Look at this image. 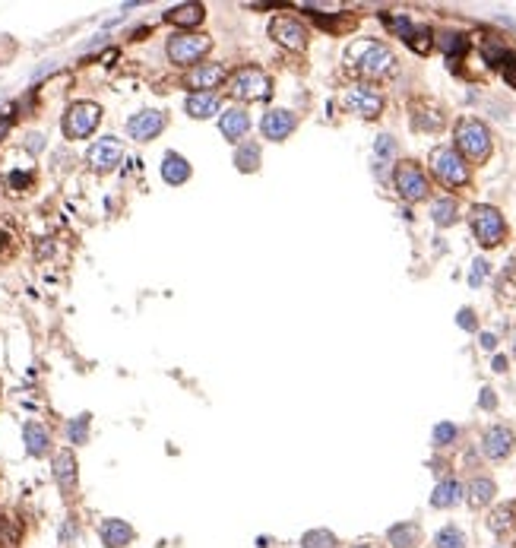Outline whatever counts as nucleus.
Returning <instances> with one entry per match:
<instances>
[{
    "instance_id": "1a4fd4ad",
    "label": "nucleus",
    "mask_w": 516,
    "mask_h": 548,
    "mask_svg": "<svg viewBox=\"0 0 516 548\" xmlns=\"http://www.w3.org/2000/svg\"><path fill=\"white\" fill-rule=\"evenodd\" d=\"M396 191H400L402 200H409V203L427 197V178L421 175V168L415 162H402L400 168H396Z\"/></svg>"
},
{
    "instance_id": "a18cd8bd",
    "label": "nucleus",
    "mask_w": 516,
    "mask_h": 548,
    "mask_svg": "<svg viewBox=\"0 0 516 548\" xmlns=\"http://www.w3.org/2000/svg\"><path fill=\"white\" fill-rule=\"evenodd\" d=\"M7 131H10V117H0V140L7 137Z\"/></svg>"
},
{
    "instance_id": "ea45409f",
    "label": "nucleus",
    "mask_w": 516,
    "mask_h": 548,
    "mask_svg": "<svg viewBox=\"0 0 516 548\" xmlns=\"http://www.w3.org/2000/svg\"><path fill=\"white\" fill-rule=\"evenodd\" d=\"M503 76H507L510 86H516V61H510L507 67H503Z\"/></svg>"
},
{
    "instance_id": "bb28decb",
    "label": "nucleus",
    "mask_w": 516,
    "mask_h": 548,
    "mask_svg": "<svg viewBox=\"0 0 516 548\" xmlns=\"http://www.w3.org/2000/svg\"><path fill=\"white\" fill-rule=\"evenodd\" d=\"M431 216H434L437 225H450V222L456 219V200H450V197L434 200V203H431Z\"/></svg>"
},
{
    "instance_id": "423d86ee",
    "label": "nucleus",
    "mask_w": 516,
    "mask_h": 548,
    "mask_svg": "<svg viewBox=\"0 0 516 548\" xmlns=\"http://www.w3.org/2000/svg\"><path fill=\"white\" fill-rule=\"evenodd\" d=\"M102 121V108L96 102H73L63 114V133L67 140H86Z\"/></svg>"
},
{
    "instance_id": "f8f14e48",
    "label": "nucleus",
    "mask_w": 516,
    "mask_h": 548,
    "mask_svg": "<svg viewBox=\"0 0 516 548\" xmlns=\"http://www.w3.org/2000/svg\"><path fill=\"white\" fill-rule=\"evenodd\" d=\"M162 131H165V114H162V111H152V108L139 111V114H133L130 121H127V133H130L137 143H146V140L158 137Z\"/></svg>"
},
{
    "instance_id": "b1692460",
    "label": "nucleus",
    "mask_w": 516,
    "mask_h": 548,
    "mask_svg": "<svg viewBox=\"0 0 516 548\" xmlns=\"http://www.w3.org/2000/svg\"><path fill=\"white\" fill-rule=\"evenodd\" d=\"M22 438H26V450L32 453V457H45V453H48L51 438H48V431H45L38 422H29L26 431H22Z\"/></svg>"
},
{
    "instance_id": "7c9ffc66",
    "label": "nucleus",
    "mask_w": 516,
    "mask_h": 548,
    "mask_svg": "<svg viewBox=\"0 0 516 548\" xmlns=\"http://www.w3.org/2000/svg\"><path fill=\"white\" fill-rule=\"evenodd\" d=\"M20 535H22L20 523L0 514V545H3V548H16V545H20Z\"/></svg>"
},
{
    "instance_id": "9d476101",
    "label": "nucleus",
    "mask_w": 516,
    "mask_h": 548,
    "mask_svg": "<svg viewBox=\"0 0 516 548\" xmlns=\"http://www.w3.org/2000/svg\"><path fill=\"white\" fill-rule=\"evenodd\" d=\"M269 32H273V38L289 51H301L304 45H308V29L298 20H291V16H275Z\"/></svg>"
},
{
    "instance_id": "473e14b6",
    "label": "nucleus",
    "mask_w": 516,
    "mask_h": 548,
    "mask_svg": "<svg viewBox=\"0 0 516 548\" xmlns=\"http://www.w3.org/2000/svg\"><path fill=\"white\" fill-rule=\"evenodd\" d=\"M510 517H513V508H497L494 514H491L488 526L494 529V533H503V529H507L510 523H513V520H510Z\"/></svg>"
},
{
    "instance_id": "f03ea898",
    "label": "nucleus",
    "mask_w": 516,
    "mask_h": 548,
    "mask_svg": "<svg viewBox=\"0 0 516 548\" xmlns=\"http://www.w3.org/2000/svg\"><path fill=\"white\" fill-rule=\"evenodd\" d=\"M349 61L365 76H384L393 70V54L380 41H358V45L349 51Z\"/></svg>"
},
{
    "instance_id": "a19ab883",
    "label": "nucleus",
    "mask_w": 516,
    "mask_h": 548,
    "mask_svg": "<svg viewBox=\"0 0 516 548\" xmlns=\"http://www.w3.org/2000/svg\"><path fill=\"white\" fill-rule=\"evenodd\" d=\"M45 146V137H38V133H32V137H29V149L32 152H38Z\"/></svg>"
},
{
    "instance_id": "f3484780",
    "label": "nucleus",
    "mask_w": 516,
    "mask_h": 548,
    "mask_svg": "<svg viewBox=\"0 0 516 548\" xmlns=\"http://www.w3.org/2000/svg\"><path fill=\"white\" fill-rule=\"evenodd\" d=\"M184 108H187V114H190V117H197V121H206V117L219 114L222 98L215 96V92H193V96H187Z\"/></svg>"
},
{
    "instance_id": "49530a36",
    "label": "nucleus",
    "mask_w": 516,
    "mask_h": 548,
    "mask_svg": "<svg viewBox=\"0 0 516 548\" xmlns=\"http://www.w3.org/2000/svg\"><path fill=\"white\" fill-rule=\"evenodd\" d=\"M358 548H365V545H358Z\"/></svg>"
},
{
    "instance_id": "4468645a",
    "label": "nucleus",
    "mask_w": 516,
    "mask_h": 548,
    "mask_svg": "<svg viewBox=\"0 0 516 548\" xmlns=\"http://www.w3.org/2000/svg\"><path fill=\"white\" fill-rule=\"evenodd\" d=\"M482 450H485V457H491V459H503L510 450H513V431L503 428V425L488 428L485 438H482Z\"/></svg>"
},
{
    "instance_id": "a878e982",
    "label": "nucleus",
    "mask_w": 516,
    "mask_h": 548,
    "mask_svg": "<svg viewBox=\"0 0 516 548\" xmlns=\"http://www.w3.org/2000/svg\"><path fill=\"white\" fill-rule=\"evenodd\" d=\"M494 482L491 479H472V485H469V504L472 508H482V504H491V498H494Z\"/></svg>"
},
{
    "instance_id": "5701e85b",
    "label": "nucleus",
    "mask_w": 516,
    "mask_h": 548,
    "mask_svg": "<svg viewBox=\"0 0 516 548\" xmlns=\"http://www.w3.org/2000/svg\"><path fill=\"white\" fill-rule=\"evenodd\" d=\"M234 165H238V172H257L260 168V143L254 140H244L238 149H234Z\"/></svg>"
},
{
    "instance_id": "79ce46f5",
    "label": "nucleus",
    "mask_w": 516,
    "mask_h": 548,
    "mask_svg": "<svg viewBox=\"0 0 516 548\" xmlns=\"http://www.w3.org/2000/svg\"><path fill=\"white\" fill-rule=\"evenodd\" d=\"M29 181H32L29 175H10V184H13V187H26Z\"/></svg>"
},
{
    "instance_id": "c03bdc74",
    "label": "nucleus",
    "mask_w": 516,
    "mask_h": 548,
    "mask_svg": "<svg viewBox=\"0 0 516 548\" xmlns=\"http://www.w3.org/2000/svg\"><path fill=\"white\" fill-rule=\"evenodd\" d=\"M491 368H494V371H507V358H503V355H497V358H494V364H491Z\"/></svg>"
},
{
    "instance_id": "72a5a7b5",
    "label": "nucleus",
    "mask_w": 516,
    "mask_h": 548,
    "mask_svg": "<svg viewBox=\"0 0 516 548\" xmlns=\"http://www.w3.org/2000/svg\"><path fill=\"white\" fill-rule=\"evenodd\" d=\"M456 440V425H450V422H441V425L434 428V444L437 447H447Z\"/></svg>"
},
{
    "instance_id": "a211bd4d",
    "label": "nucleus",
    "mask_w": 516,
    "mask_h": 548,
    "mask_svg": "<svg viewBox=\"0 0 516 548\" xmlns=\"http://www.w3.org/2000/svg\"><path fill=\"white\" fill-rule=\"evenodd\" d=\"M98 533L108 548H127L133 542V526L127 520H105Z\"/></svg>"
},
{
    "instance_id": "412c9836",
    "label": "nucleus",
    "mask_w": 516,
    "mask_h": 548,
    "mask_svg": "<svg viewBox=\"0 0 516 548\" xmlns=\"http://www.w3.org/2000/svg\"><path fill=\"white\" fill-rule=\"evenodd\" d=\"M165 20L172 26H181V29H193L203 22V3H181V7L168 10Z\"/></svg>"
},
{
    "instance_id": "de8ad7c7",
    "label": "nucleus",
    "mask_w": 516,
    "mask_h": 548,
    "mask_svg": "<svg viewBox=\"0 0 516 548\" xmlns=\"http://www.w3.org/2000/svg\"><path fill=\"white\" fill-rule=\"evenodd\" d=\"M513 352H516V349H513Z\"/></svg>"
},
{
    "instance_id": "9b49d317",
    "label": "nucleus",
    "mask_w": 516,
    "mask_h": 548,
    "mask_svg": "<svg viewBox=\"0 0 516 548\" xmlns=\"http://www.w3.org/2000/svg\"><path fill=\"white\" fill-rule=\"evenodd\" d=\"M345 108L351 111V114H361V117H377L380 108H384V98H380V92H374L371 86H351L349 92H345Z\"/></svg>"
},
{
    "instance_id": "58836bf2",
    "label": "nucleus",
    "mask_w": 516,
    "mask_h": 548,
    "mask_svg": "<svg viewBox=\"0 0 516 548\" xmlns=\"http://www.w3.org/2000/svg\"><path fill=\"white\" fill-rule=\"evenodd\" d=\"M478 403H482L485 409H494V403H497V399H494V390H488V387H485V390H482V399H478Z\"/></svg>"
},
{
    "instance_id": "7ed1b4c3",
    "label": "nucleus",
    "mask_w": 516,
    "mask_h": 548,
    "mask_svg": "<svg viewBox=\"0 0 516 548\" xmlns=\"http://www.w3.org/2000/svg\"><path fill=\"white\" fill-rule=\"evenodd\" d=\"M456 146H460L462 156L472 158V162H482V158H488V152H491V133H488V127H485L482 121H472V117L460 121V124H456Z\"/></svg>"
},
{
    "instance_id": "37998d69",
    "label": "nucleus",
    "mask_w": 516,
    "mask_h": 548,
    "mask_svg": "<svg viewBox=\"0 0 516 548\" xmlns=\"http://www.w3.org/2000/svg\"><path fill=\"white\" fill-rule=\"evenodd\" d=\"M482 346H485V349H494V346H497L494 333H482Z\"/></svg>"
},
{
    "instance_id": "cd10ccee",
    "label": "nucleus",
    "mask_w": 516,
    "mask_h": 548,
    "mask_svg": "<svg viewBox=\"0 0 516 548\" xmlns=\"http://www.w3.org/2000/svg\"><path fill=\"white\" fill-rule=\"evenodd\" d=\"M434 548H466V535L456 526H443L441 533L434 535Z\"/></svg>"
},
{
    "instance_id": "20e7f679",
    "label": "nucleus",
    "mask_w": 516,
    "mask_h": 548,
    "mask_svg": "<svg viewBox=\"0 0 516 548\" xmlns=\"http://www.w3.org/2000/svg\"><path fill=\"white\" fill-rule=\"evenodd\" d=\"M209 48H213V38H209V35L178 32L168 38V57H172L178 67H193Z\"/></svg>"
},
{
    "instance_id": "aec40b11",
    "label": "nucleus",
    "mask_w": 516,
    "mask_h": 548,
    "mask_svg": "<svg viewBox=\"0 0 516 548\" xmlns=\"http://www.w3.org/2000/svg\"><path fill=\"white\" fill-rule=\"evenodd\" d=\"M248 127H250V117L244 108H228L219 121V131L225 133L228 140H241L244 133H248Z\"/></svg>"
},
{
    "instance_id": "f257e3e1",
    "label": "nucleus",
    "mask_w": 516,
    "mask_h": 548,
    "mask_svg": "<svg viewBox=\"0 0 516 548\" xmlns=\"http://www.w3.org/2000/svg\"><path fill=\"white\" fill-rule=\"evenodd\" d=\"M269 92H273V82L257 67L234 70L232 80H228V96L238 98V102H260V98H269Z\"/></svg>"
},
{
    "instance_id": "f704fd0d",
    "label": "nucleus",
    "mask_w": 516,
    "mask_h": 548,
    "mask_svg": "<svg viewBox=\"0 0 516 548\" xmlns=\"http://www.w3.org/2000/svg\"><path fill=\"white\" fill-rule=\"evenodd\" d=\"M441 48L447 51L450 57H453V54H462V51H466V38H462V35H453V32H450V35H441Z\"/></svg>"
},
{
    "instance_id": "ddd939ff",
    "label": "nucleus",
    "mask_w": 516,
    "mask_h": 548,
    "mask_svg": "<svg viewBox=\"0 0 516 548\" xmlns=\"http://www.w3.org/2000/svg\"><path fill=\"white\" fill-rule=\"evenodd\" d=\"M295 114L291 111H285V108H273V111H266L263 114V121H260V131H263V137L266 140H273V143H279V140H285L291 131H295Z\"/></svg>"
},
{
    "instance_id": "2eb2a0df",
    "label": "nucleus",
    "mask_w": 516,
    "mask_h": 548,
    "mask_svg": "<svg viewBox=\"0 0 516 548\" xmlns=\"http://www.w3.org/2000/svg\"><path fill=\"white\" fill-rule=\"evenodd\" d=\"M54 482L63 494H73L76 491V457L70 450H57L54 457Z\"/></svg>"
},
{
    "instance_id": "c9c22d12",
    "label": "nucleus",
    "mask_w": 516,
    "mask_h": 548,
    "mask_svg": "<svg viewBox=\"0 0 516 548\" xmlns=\"http://www.w3.org/2000/svg\"><path fill=\"white\" fill-rule=\"evenodd\" d=\"M472 276H469V282H472V286H478V282H482L485 279V273H488V263H485V260H475L472 263Z\"/></svg>"
},
{
    "instance_id": "0eeeda50",
    "label": "nucleus",
    "mask_w": 516,
    "mask_h": 548,
    "mask_svg": "<svg viewBox=\"0 0 516 548\" xmlns=\"http://www.w3.org/2000/svg\"><path fill=\"white\" fill-rule=\"evenodd\" d=\"M469 219H472L475 235H478V241H482L485 247L501 244V238H503V216L497 213L494 206H475Z\"/></svg>"
},
{
    "instance_id": "6ab92c4d",
    "label": "nucleus",
    "mask_w": 516,
    "mask_h": 548,
    "mask_svg": "<svg viewBox=\"0 0 516 548\" xmlns=\"http://www.w3.org/2000/svg\"><path fill=\"white\" fill-rule=\"evenodd\" d=\"M162 178L174 187L184 184V181L190 178V162H187L181 152H165V158H162Z\"/></svg>"
},
{
    "instance_id": "6e6552de",
    "label": "nucleus",
    "mask_w": 516,
    "mask_h": 548,
    "mask_svg": "<svg viewBox=\"0 0 516 548\" xmlns=\"http://www.w3.org/2000/svg\"><path fill=\"white\" fill-rule=\"evenodd\" d=\"M121 158H124V146H121L117 137L96 140V143L89 146V152H86V162H89L96 172H111V168L121 165Z\"/></svg>"
},
{
    "instance_id": "4c0bfd02",
    "label": "nucleus",
    "mask_w": 516,
    "mask_h": 548,
    "mask_svg": "<svg viewBox=\"0 0 516 548\" xmlns=\"http://www.w3.org/2000/svg\"><path fill=\"white\" fill-rule=\"evenodd\" d=\"M390 152H393V140H390V137H380V140H377V156L386 158Z\"/></svg>"
},
{
    "instance_id": "c756f323",
    "label": "nucleus",
    "mask_w": 516,
    "mask_h": 548,
    "mask_svg": "<svg viewBox=\"0 0 516 548\" xmlns=\"http://www.w3.org/2000/svg\"><path fill=\"white\" fill-rule=\"evenodd\" d=\"M301 545L304 548H336V535L330 529H310V533H304Z\"/></svg>"
},
{
    "instance_id": "dca6fc26",
    "label": "nucleus",
    "mask_w": 516,
    "mask_h": 548,
    "mask_svg": "<svg viewBox=\"0 0 516 548\" xmlns=\"http://www.w3.org/2000/svg\"><path fill=\"white\" fill-rule=\"evenodd\" d=\"M222 80H225V67H219V64H200V67H193L190 73H187V86H190V89H200V92L215 89Z\"/></svg>"
},
{
    "instance_id": "c85d7f7f",
    "label": "nucleus",
    "mask_w": 516,
    "mask_h": 548,
    "mask_svg": "<svg viewBox=\"0 0 516 548\" xmlns=\"http://www.w3.org/2000/svg\"><path fill=\"white\" fill-rule=\"evenodd\" d=\"M406 45L412 51H418V54H427V51H431V29L412 26V32L406 35Z\"/></svg>"
},
{
    "instance_id": "4be33fe9",
    "label": "nucleus",
    "mask_w": 516,
    "mask_h": 548,
    "mask_svg": "<svg viewBox=\"0 0 516 548\" xmlns=\"http://www.w3.org/2000/svg\"><path fill=\"white\" fill-rule=\"evenodd\" d=\"M386 539L393 548H415L421 542V529L418 523H396V526H390Z\"/></svg>"
},
{
    "instance_id": "39448f33",
    "label": "nucleus",
    "mask_w": 516,
    "mask_h": 548,
    "mask_svg": "<svg viewBox=\"0 0 516 548\" xmlns=\"http://www.w3.org/2000/svg\"><path fill=\"white\" fill-rule=\"evenodd\" d=\"M431 172L447 187H460L469 181V165L462 162V156L456 149H450V146H437V149L431 152Z\"/></svg>"
},
{
    "instance_id": "e433bc0d",
    "label": "nucleus",
    "mask_w": 516,
    "mask_h": 548,
    "mask_svg": "<svg viewBox=\"0 0 516 548\" xmlns=\"http://www.w3.org/2000/svg\"><path fill=\"white\" fill-rule=\"evenodd\" d=\"M456 323H460L462 329H475V314L469 308H462L460 314H456Z\"/></svg>"
},
{
    "instance_id": "2f4dec72",
    "label": "nucleus",
    "mask_w": 516,
    "mask_h": 548,
    "mask_svg": "<svg viewBox=\"0 0 516 548\" xmlns=\"http://www.w3.org/2000/svg\"><path fill=\"white\" fill-rule=\"evenodd\" d=\"M67 438L70 444H86V438H89V415H76L67 425Z\"/></svg>"
},
{
    "instance_id": "393cba45",
    "label": "nucleus",
    "mask_w": 516,
    "mask_h": 548,
    "mask_svg": "<svg viewBox=\"0 0 516 548\" xmlns=\"http://www.w3.org/2000/svg\"><path fill=\"white\" fill-rule=\"evenodd\" d=\"M462 501V485L460 482H453V479H447V482H441V485L434 488V494H431V504L434 508H453V504H460Z\"/></svg>"
}]
</instances>
